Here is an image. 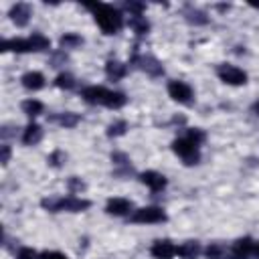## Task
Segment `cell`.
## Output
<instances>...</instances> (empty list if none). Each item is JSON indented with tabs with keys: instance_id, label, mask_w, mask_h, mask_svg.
<instances>
[{
	"instance_id": "obj_1",
	"label": "cell",
	"mask_w": 259,
	"mask_h": 259,
	"mask_svg": "<svg viewBox=\"0 0 259 259\" xmlns=\"http://www.w3.org/2000/svg\"><path fill=\"white\" fill-rule=\"evenodd\" d=\"M81 97L87 101V103H93V105H105V107H111V109H119L125 105V95L119 93V91H109L105 87H97V85H91V87H85L81 91Z\"/></svg>"
},
{
	"instance_id": "obj_2",
	"label": "cell",
	"mask_w": 259,
	"mask_h": 259,
	"mask_svg": "<svg viewBox=\"0 0 259 259\" xmlns=\"http://www.w3.org/2000/svg\"><path fill=\"white\" fill-rule=\"evenodd\" d=\"M42 208L59 212V210H69V212H81L85 208L91 206L89 200L85 198H77V196H55V198H42L40 200Z\"/></svg>"
},
{
	"instance_id": "obj_3",
	"label": "cell",
	"mask_w": 259,
	"mask_h": 259,
	"mask_svg": "<svg viewBox=\"0 0 259 259\" xmlns=\"http://www.w3.org/2000/svg\"><path fill=\"white\" fill-rule=\"evenodd\" d=\"M95 20L99 24V28L105 32V34H113L121 28L123 24V18L119 14L117 8L109 6V4H99V8L95 10Z\"/></svg>"
},
{
	"instance_id": "obj_4",
	"label": "cell",
	"mask_w": 259,
	"mask_h": 259,
	"mask_svg": "<svg viewBox=\"0 0 259 259\" xmlns=\"http://www.w3.org/2000/svg\"><path fill=\"white\" fill-rule=\"evenodd\" d=\"M217 75L221 81H225L227 85H243L247 83V73L241 71L239 67L235 65H229V63H223L217 67Z\"/></svg>"
},
{
	"instance_id": "obj_5",
	"label": "cell",
	"mask_w": 259,
	"mask_h": 259,
	"mask_svg": "<svg viewBox=\"0 0 259 259\" xmlns=\"http://www.w3.org/2000/svg\"><path fill=\"white\" fill-rule=\"evenodd\" d=\"M172 150L184 160V164H196L200 160V154H198V146L192 144L188 138H182V140H176L172 144Z\"/></svg>"
},
{
	"instance_id": "obj_6",
	"label": "cell",
	"mask_w": 259,
	"mask_h": 259,
	"mask_svg": "<svg viewBox=\"0 0 259 259\" xmlns=\"http://www.w3.org/2000/svg\"><path fill=\"white\" fill-rule=\"evenodd\" d=\"M132 223H164L166 221V212L158 206H144V208H138L134 210Z\"/></svg>"
},
{
	"instance_id": "obj_7",
	"label": "cell",
	"mask_w": 259,
	"mask_h": 259,
	"mask_svg": "<svg viewBox=\"0 0 259 259\" xmlns=\"http://www.w3.org/2000/svg\"><path fill=\"white\" fill-rule=\"evenodd\" d=\"M168 95L178 103H190L192 101V89L182 81H170L168 83Z\"/></svg>"
},
{
	"instance_id": "obj_8",
	"label": "cell",
	"mask_w": 259,
	"mask_h": 259,
	"mask_svg": "<svg viewBox=\"0 0 259 259\" xmlns=\"http://www.w3.org/2000/svg\"><path fill=\"white\" fill-rule=\"evenodd\" d=\"M32 16V8L26 4V2H16L12 8H10V18L16 26H26L28 20Z\"/></svg>"
},
{
	"instance_id": "obj_9",
	"label": "cell",
	"mask_w": 259,
	"mask_h": 259,
	"mask_svg": "<svg viewBox=\"0 0 259 259\" xmlns=\"http://www.w3.org/2000/svg\"><path fill=\"white\" fill-rule=\"evenodd\" d=\"M134 63H136L142 71H146L148 75H152V77H158V75H162V73H164V69H162L160 61H158V59H154V57H150V55L134 57Z\"/></svg>"
},
{
	"instance_id": "obj_10",
	"label": "cell",
	"mask_w": 259,
	"mask_h": 259,
	"mask_svg": "<svg viewBox=\"0 0 259 259\" xmlns=\"http://www.w3.org/2000/svg\"><path fill=\"white\" fill-rule=\"evenodd\" d=\"M253 251H255V243H253V239L243 237V239L235 241V245H233V251H231L229 259H247Z\"/></svg>"
},
{
	"instance_id": "obj_11",
	"label": "cell",
	"mask_w": 259,
	"mask_h": 259,
	"mask_svg": "<svg viewBox=\"0 0 259 259\" xmlns=\"http://www.w3.org/2000/svg\"><path fill=\"white\" fill-rule=\"evenodd\" d=\"M140 180H142L152 192H160V190L166 186V178H164L160 172H154V170H148V172L140 174Z\"/></svg>"
},
{
	"instance_id": "obj_12",
	"label": "cell",
	"mask_w": 259,
	"mask_h": 259,
	"mask_svg": "<svg viewBox=\"0 0 259 259\" xmlns=\"http://www.w3.org/2000/svg\"><path fill=\"white\" fill-rule=\"evenodd\" d=\"M152 255L156 259H172L176 255V247L172 245V241H156L152 245Z\"/></svg>"
},
{
	"instance_id": "obj_13",
	"label": "cell",
	"mask_w": 259,
	"mask_h": 259,
	"mask_svg": "<svg viewBox=\"0 0 259 259\" xmlns=\"http://www.w3.org/2000/svg\"><path fill=\"white\" fill-rule=\"evenodd\" d=\"M2 51L28 53V51H32V45L28 38H6V40H2Z\"/></svg>"
},
{
	"instance_id": "obj_14",
	"label": "cell",
	"mask_w": 259,
	"mask_h": 259,
	"mask_svg": "<svg viewBox=\"0 0 259 259\" xmlns=\"http://www.w3.org/2000/svg\"><path fill=\"white\" fill-rule=\"evenodd\" d=\"M20 81H22V85H24L26 89L38 91V89H42V85H45V75L38 73V71H28V73L22 75Z\"/></svg>"
},
{
	"instance_id": "obj_15",
	"label": "cell",
	"mask_w": 259,
	"mask_h": 259,
	"mask_svg": "<svg viewBox=\"0 0 259 259\" xmlns=\"http://www.w3.org/2000/svg\"><path fill=\"white\" fill-rule=\"evenodd\" d=\"M130 208H132V202L125 200V198H109L107 206H105V210L109 214H115V217H121V214L130 212Z\"/></svg>"
},
{
	"instance_id": "obj_16",
	"label": "cell",
	"mask_w": 259,
	"mask_h": 259,
	"mask_svg": "<svg viewBox=\"0 0 259 259\" xmlns=\"http://www.w3.org/2000/svg\"><path fill=\"white\" fill-rule=\"evenodd\" d=\"M176 253L182 257V259H198L200 255V245L196 241H186L182 243L180 247H176Z\"/></svg>"
},
{
	"instance_id": "obj_17",
	"label": "cell",
	"mask_w": 259,
	"mask_h": 259,
	"mask_svg": "<svg viewBox=\"0 0 259 259\" xmlns=\"http://www.w3.org/2000/svg\"><path fill=\"white\" fill-rule=\"evenodd\" d=\"M40 138H42V130H40V125H36V123L26 125L24 134H22V142H24L26 146H34L36 142H40Z\"/></svg>"
},
{
	"instance_id": "obj_18",
	"label": "cell",
	"mask_w": 259,
	"mask_h": 259,
	"mask_svg": "<svg viewBox=\"0 0 259 259\" xmlns=\"http://www.w3.org/2000/svg\"><path fill=\"white\" fill-rule=\"evenodd\" d=\"M105 73H107V77L109 79H113V81H117V79H121L123 75H125V65L123 63H119V61H107V65H105Z\"/></svg>"
},
{
	"instance_id": "obj_19",
	"label": "cell",
	"mask_w": 259,
	"mask_h": 259,
	"mask_svg": "<svg viewBox=\"0 0 259 259\" xmlns=\"http://www.w3.org/2000/svg\"><path fill=\"white\" fill-rule=\"evenodd\" d=\"M204 253H206V259H229L227 247L223 243H210Z\"/></svg>"
},
{
	"instance_id": "obj_20",
	"label": "cell",
	"mask_w": 259,
	"mask_h": 259,
	"mask_svg": "<svg viewBox=\"0 0 259 259\" xmlns=\"http://www.w3.org/2000/svg\"><path fill=\"white\" fill-rule=\"evenodd\" d=\"M51 119L57 121L63 127H75L79 123V115L77 113H59V115H53Z\"/></svg>"
},
{
	"instance_id": "obj_21",
	"label": "cell",
	"mask_w": 259,
	"mask_h": 259,
	"mask_svg": "<svg viewBox=\"0 0 259 259\" xmlns=\"http://www.w3.org/2000/svg\"><path fill=\"white\" fill-rule=\"evenodd\" d=\"M130 28L136 32V34H146L150 30V24L144 16H132L130 18Z\"/></svg>"
},
{
	"instance_id": "obj_22",
	"label": "cell",
	"mask_w": 259,
	"mask_h": 259,
	"mask_svg": "<svg viewBox=\"0 0 259 259\" xmlns=\"http://www.w3.org/2000/svg\"><path fill=\"white\" fill-rule=\"evenodd\" d=\"M184 16H186V20L188 22H192V24H206V14L202 12V10H196V8H186L184 10Z\"/></svg>"
},
{
	"instance_id": "obj_23",
	"label": "cell",
	"mask_w": 259,
	"mask_h": 259,
	"mask_svg": "<svg viewBox=\"0 0 259 259\" xmlns=\"http://www.w3.org/2000/svg\"><path fill=\"white\" fill-rule=\"evenodd\" d=\"M22 111H24L28 117H34V115L42 113V103L36 101V99H26V101H22Z\"/></svg>"
},
{
	"instance_id": "obj_24",
	"label": "cell",
	"mask_w": 259,
	"mask_h": 259,
	"mask_svg": "<svg viewBox=\"0 0 259 259\" xmlns=\"http://www.w3.org/2000/svg\"><path fill=\"white\" fill-rule=\"evenodd\" d=\"M55 85L61 87V89H73L75 87V77L71 73H61L57 79H55Z\"/></svg>"
},
{
	"instance_id": "obj_25",
	"label": "cell",
	"mask_w": 259,
	"mask_h": 259,
	"mask_svg": "<svg viewBox=\"0 0 259 259\" xmlns=\"http://www.w3.org/2000/svg\"><path fill=\"white\" fill-rule=\"evenodd\" d=\"M28 40H30V45H32V51H45V49H49V45H51V40H49L47 36H42V34H32Z\"/></svg>"
},
{
	"instance_id": "obj_26",
	"label": "cell",
	"mask_w": 259,
	"mask_h": 259,
	"mask_svg": "<svg viewBox=\"0 0 259 259\" xmlns=\"http://www.w3.org/2000/svg\"><path fill=\"white\" fill-rule=\"evenodd\" d=\"M79 45H83V38L79 34H65V36H61V47L63 49H75Z\"/></svg>"
},
{
	"instance_id": "obj_27",
	"label": "cell",
	"mask_w": 259,
	"mask_h": 259,
	"mask_svg": "<svg viewBox=\"0 0 259 259\" xmlns=\"http://www.w3.org/2000/svg\"><path fill=\"white\" fill-rule=\"evenodd\" d=\"M125 130H127V123L125 121H115V123H111L107 127V136L109 138H117V136H123Z\"/></svg>"
},
{
	"instance_id": "obj_28",
	"label": "cell",
	"mask_w": 259,
	"mask_h": 259,
	"mask_svg": "<svg viewBox=\"0 0 259 259\" xmlns=\"http://www.w3.org/2000/svg\"><path fill=\"white\" fill-rule=\"evenodd\" d=\"M192 144H196V146H200L202 142H204V132L202 130H198V127H192V130H188V136H186Z\"/></svg>"
},
{
	"instance_id": "obj_29",
	"label": "cell",
	"mask_w": 259,
	"mask_h": 259,
	"mask_svg": "<svg viewBox=\"0 0 259 259\" xmlns=\"http://www.w3.org/2000/svg\"><path fill=\"white\" fill-rule=\"evenodd\" d=\"M123 8L132 14V16H142V10H144V4L142 2H125Z\"/></svg>"
},
{
	"instance_id": "obj_30",
	"label": "cell",
	"mask_w": 259,
	"mask_h": 259,
	"mask_svg": "<svg viewBox=\"0 0 259 259\" xmlns=\"http://www.w3.org/2000/svg\"><path fill=\"white\" fill-rule=\"evenodd\" d=\"M61 160H65V154L59 152V150L49 156V164H51V166H61Z\"/></svg>"
},
{
	"instance_id": "obj_31",
	"label": "cell",
	"mask_w": 259,
	"mask_h": 259,
	"mask_svg": "<svg viewBox=\"0 0 259 259\" xmlns=\"http://www.w3.org/2000/svg\"><path fill=\"white\" fill-rule=\"evenodd\" d=\"M83 188H85V184H83L77 176L69 178V190H71V192H77V190H83Z\"/></svg>"
},
{
	"instance_id": "obj_32",
	"label": "cell",
	"mask_w": 259,
	"mask_h": 259,
	"mask_svg": "<svg viewBox=\"0 0 259 259\" xmlns=\"http://www.w3.org/2000/svg\"><path fill=\"white\" fill-rule=\"evenodd\" d=\"M38 259H69V257L63 255V253H59V251H45V253H40Z\"/></svg>"
},
{
	"instance_id": "obj_33",
	"label": "cell",
	"mask_w": 259,
	"mask_h": 259,
	"mask_svg": "<svg viewBox=\"0 0 259 259\" xmlns=\"http://www.w3.org/2000/svg\"><path fill=\"white\" fill-rule=\"evenodd\" d=\"M16 259H36V253L32 251V249H20L18 251V255H16Z\"/></svg>"
},
{
	"instance_id": "obj_34",
	"label": "cell",
	"mask_w": 259,
	"mask_h": 259,
	"mask_svg": "<svg viewBox=\"0 0 259 259\" xmlns=\"http://www.w3.org/2000/svg\"><path fill=\"white\" fill-rule=\"evenodd\" d=\"M111 160H113L115 164H119V166H123V164H127V158H125V154H119V152H115V154H111Z\"/></svg>"
},
{
	"instance_id": "obj_35",
	"label": "cell",
	"mask_w": 259,
	"mask_h": 259,
	"mask_svg": "<svg viewBox=\"0 0 259 259\" xmlns=\"http://www.w3.org/2000/svg\"><path fill=\"white\" fill-rule=\"evenodd\" d=\"M8 160H10V148L2 146V164H8Z\"/></svg>"
},
{
	"instance_id": "obj_36",
	"label": "cell",
	"mask_w": 259,
	"mask_h": 259,
	"mask_svg": "<svg viewBox=\"0 0 259 259\" xmlns=\"http://www.w3.org/2000/svg\"><path fill=\"white\" fill-rule=\"evenodd\" d=\"M253 111H255V113H257V115H259V101H257V103H255V105H253Z\"/></svg>"
},
{
	"instance_id": "obj_37",
	"label": "cell",
	"mask_w": 259,
	"mask_h": 259,
	"mask_svg": "<svg viewBox=\"0 0 259 259\" xmlns=\"http://www.w3.org/2000/svg\"><path fill=\"white\" fill-rule=\"evenodd\" d=\"M255 253H257V257H259V243L255 245Z\"/></svg>"
}]
</instances>
